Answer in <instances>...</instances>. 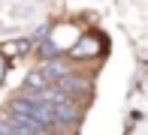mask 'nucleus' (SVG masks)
Instances as JSON below:
<instances>
[{
  "instance_id": "f257e3e1",
  "label": "nucleus",
  "mask_w": 148,
  "mask_h": 135,
  "mask_svg": "<svg viewBox=\"0 0 148 135\" xmlns=\"http://www.w3.org/2000/svg\"><path fill=\"white\" fill-rule=\"evenodd\" d=\"M39 99H42L45 105L51 108V114H55V123H64V126H73L79 120V111H76V105L70 102V99L64 96V93L58 90V87H42V90L36 93Z\"/></svg>"
},
{
  "instance_id": "f03ea898",
  "label": "nucleus",
  "mask_w": 148,
  "mask_h": 135,
  "mask_svg": "<svg viewBox=\"0 0 148 135\" xmlns=\"http://www.w3.org/2000/svg\"><path fill=\"white\" fill-rule=\"evenodd\" d=\"M9 111L18 114V117H30V120H36V123H45V126H51V129L58 126V123H55V114H51V108L45 105L39 96H18V99H12Z\"/></svg>"
},
{
  "instance_id": "7ed1b4c3",
  "label": "nucleus",
  "mask_w": 148,
  "mask_h": 135,
  "mask_svg": "<svg viewBox=\"0 0 148 135\" xmlns=\"http://www.w3.org/2000/svg\"><path fill=\"white\" fill-rule=\"evenodd\" d=\"M58 90L64 96H85V93H91V81L79 78V75H60L58 78Z\"/></svg>"
},
{
  "instance_id": "20e7f679",
  "label": "nucleus",
  "mask_w": 148,
  "mask_h": 135,
  "mask_svg": "<svg viewBox=\"0 0 148 135\" xmlns=\"http://www.w3.org/2000/svg\"><path fill=\"white\" fill-rule=\"evenodd\" d=\"M42 75H45V78H60V75H64V66H58V63H49V66L42 69Z\"/></svg>"
},
{
  "instance_id": "39448f33",
  "label": "nucleus",
  "mask_w": 148,
  "mask_h": 135,
  "mask_svg": "<svg viewBox=\"0 0 148 135\" xmlns=\"http://www.w3.org/2000/svg\"><path fill=\"white\" fill-rule=\"evenodd\" d=\"M27 87H33V90H42V87H45V75H42V72L30 75V78H27Z\"/></svg>"
},
{
  "instance_id": "423d86ee",
  "label": "nucleus",
  "mask_w": 148,
  "mask_h": 135,
  "mask_svg": "<svg viewBox=\"0 0 148 135\" xmlns=\"http://www.w3.org/2000/svg\"><path fill=\"white\" fill-rule=\"evenodd\" d=\"M0 132H9V123H6V120H0Z\"/></svg>"
},
{
  "instance_id": "0eeeda50",
  "label": "nucleus",
  "mask_w": 148,
  "mask_h": 135,
  "mask_svg": "<svg viewBox=\"0 0 148 135\" xmlns=\"http://www.w3.org/2000/svg\"><path fill=\"white\" fill-rule=\"evenodd\" d=\"M3 69H6V63H3V57H0V78H3Z\"/></svg>"
}]
</instances>
